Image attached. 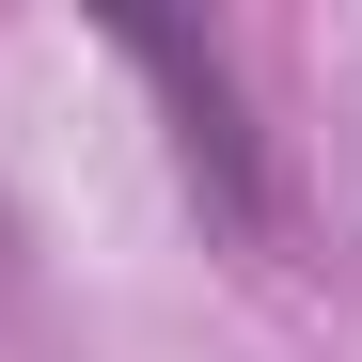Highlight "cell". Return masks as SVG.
Returning <instances> with one entry per match:
<instances>
[{"label":"cell","instance_id":"6da1fadb","mask_svg":"<svg viewBox=\"0 0 362 362\" xmlns=\"http://www.w3.org/2000/svg\"><path fill=\"white\" fill-rule=\"evenodd\" d=\"M127 64L173 95V158H189V189H205L236 236H252V221H268V158H252V127H236V79L205 64L189 32H158V16H127Z\"/></svg>","mask_w":362,"mask_h":362},{"label":"cell","instance_id":"7a4b0ae2","mask_svg":"<svg viewBox=\"0 0 362 362\" xmlns=\"http://www.w3.org/2000/svg\"><path fill=\"white\" fill-rule=\"evenodd\" d=\"M0 299H16V221H0Z\"/></svg>","mask_w":362,"mask_h":362}]
</instances>
